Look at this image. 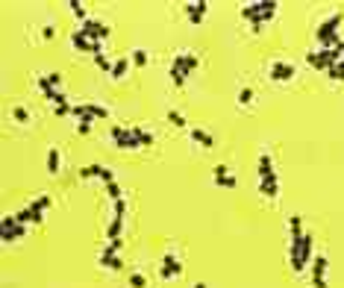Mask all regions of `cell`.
<instances>
[{"instance_id": "cell-4", "label": "cell", "mask_w": 344, "mask_h": 288, "mask_svg": "<svg viewBox=\"0 0 344 288\" xmlns=\"http://www.w3.org/2000/svg\"><path fill=\"white\" fill-rule=\"evenodd\" d=\"M294 74H297V65L291 62H277L271 65V71H268V80H274V83H288V80H294Z\"/></svg>"}, {"instance_id": "cell-18", "label": "cell", "mask_w": 344, "mask_h": 288, "mask_svg": "<svg viewBox=\"0 0 344 288\" xmlns=\"http://www.w3.org/2000/svg\"><path fill=\"white\" fill-rule=\"evenodd\" d=\"M71 44H74L80 53H92V44H94V41H89V38H86L80 30H74V32H71Z\"/></svg>"}, {"instance_id": "cell-42", "label": "cell", "mask_w": 344, "mask_h": 288, "mask_svg": "<svg viewBox=\"0 0 344 288\" xmlns=\"http://www.w3.org/2000/svg\"><path fill=\"white\" fill-rule=\"evenodd\" d=\"M53 35H56V27H53V24H47V27H41V38H44V41H50Z\"/></svg>"}, {"instance_id": "cell-23", "label": "cell", "mask_w": 344, "mask_h": 288, "mask_svg": "<svg viewBox=\"0 0 344 288\" xmlns=\"http://www.w3.org/2000/svg\"><path fill=\"white\" fill-rule=\"evenodd\" d=\"M68 9H71V12H74V15H77V18H80L83 24H86V21L92 18V15H89V9H86V6H83L80 0H71V3H68Z\"/></svg>"}, {"instance_id": "cell-38", "label": "cell", "mask_w": 344, "mask_h": 288, "mask_svg": "<svg viewBox=\"0 0 344 288\" xmlns=\"http://www.w3.org/2000/svg\"><path fill=\"white\" fill-rule=\"evenodd\" d=\"M177 262H180V259H177V253H174V250L162 253V265H165V268H171V265H177Z\"/></svg>"}, {"instance_id": "cell-16", "label": "cell", "mask_w": 344, "mask_h": 288, "mask_svg": "<svg viewBox=\"0 0 344 288\" xmlns=\"http://www.w3.org/2000/svg\"><path fill=\"white\" fill-rule=\"evenodd\" d=\"M115 150H141V141H138V138H132V135H129V129H126V135L115 138Z\"/></svg>"}, {"instance_id": "cell-27", "label": "cell", "mask_w": 344, "mask_h": 288, "mask_svg": "<svg viewBox=\"0 0 344 288\" xmlns=\"http://www.w3.org/2000/svg\"><path fill=\"white\" fill-rule=\"evenodd\" d=\"M94 65H97V68H100L103 74H112V68H115V62H112V59H109L106 53H100V56H94Z\"/></svg>"}, {"instance_id": "cell-6", "label": "cell", "mask_w": 344, "mask_h": 288, "mask_svg": "<svg viewBox=\"0 0 344 288\" xmlns=\"http://www.w3.org/2000/svg\"><path fill=\"white\" fill-rule=\"evenodd\" d=\"M186 15H188V21H191L194 27H200V24H203V18L209 15V3H206V0H194V3H186Z\"/></svg>"}, {"instance_id": "cell-37", "label": "cell", "mask_w": 344, "mask_h": 288, "mask_svg": "<svg viewBox=\"0 0 344 288\" xmlns=\"http://www.w3.org/2000/svg\"><path fill=\"white\" fill-rule=\"evenodd\" d=\"M250 100H253V89H241L238 92V103L241 106H250Z\"/></svg>"}, {"instance_id": "cell-25", "label": "cell", "mask_w": 344, "mask_h": 288, "mask_svg": "<svg viewBox=\"0 0 344 288\" xmlns=\"http://www.w3.org/2000/svg\"><path fill=\"white\" fill-rule=\"evenodd\" d=\"M288 229H291V238H300V235H303V218H300V215H291V218H288Z\"/></svg>"}, {"instance_id": "cell-2", "label": "cell", "mask_w": 344, "mask_h": 288, "mask_svg": "<svg viewBox=\"0 0 344 288\" xmlns=\"http://www.w3.org/2000/svg\"><path fill=\"white\" fill-rule=\"evenodd\" d=\"M80 32H83V35H86L89 41H106L112 30H109V27H106L103 21H97V18H89V21H86V24L80 27Z\"/></svg>"}, {"instance_id": "cell-35", "label": "cell", "mask_w": 344, "mask_h": 288, "mask_svg": "<svg viewBox=\"0 0 344 288\" xmlns=\"http://www.w3.org/2000/svg\"><path fill=\"white\" fill-rule=\"evenodd\" d=\"M197 65H200V56L186 53V74H188V77H191V71H197Z\"/></svg>"}, {"instance_id": "cell-26", "label": "cell", "mask_w": 344, "mask_h": 288, "mask_svg": "<svg viewBox=\"0 0 344 288\" xmlns=\"http://www.w3.org/2000/svg\"><path fill=\"white\" fill-rule=\"evenodd\" d=\"M15 221H18V224H32V206L30 203H27V206H21V209H18V212H15Z\"/></svg>"}, {"instance_id": "cell-14", "label": "cell", "mask_w": 344, "mask_h": 288, "mask_svg": "<svg viewBox=\"0 0 344 288\" xmlns=\"http://www.w3.org/2000/svg\"><path fill=\"white\" fill-rule=\"evenodd\" d=\"M121 247H124V241H121V238H115V241H109V244H106V247L100 250V265H106L109 259H115V256H118V253H121Z\"/></svg>"}, {"instance_id": "cell-12", "label": "cell", "mask_w": 344, "mask_h": 288, "mask_svg": "<svg viewBox=\"0 0 344 288\" xmlns=\"http://www.w3.org/2000/svg\"><path fill=\"white\" fill-rule=\"evenodd\" d=\"M312 247H315V241H312V232H303V244H300V262L309 268L312 265Z\"/></svg>"}, {"instance_id": "cell-15", "label": "cell", "mask_w": 344, "mask_h": 288, "mask_svg": "<svg viewBox=\"0 0 344 288\" xmlns=\"http://www.w3.org/2000/svg\"><path fill=\"white\" fill-rule=\"evenodd\" d=\"M129 135H132V138H138V141H141V147H153V144H156V135H153V132H147V129H141V127H129Z\"/></svg>"}, {"instance_id": "cell-19", "label": "cell", "mask_w": 344, "mask_h": 288, "mask_svg": "<svg viewBox=\"0 0 344 288\" xmlns=\"http://www.w3.org/2000/svg\"><path fill=\"white\" fill-rule=\"evenodd\" d=\"M83 112H86L89 118H94V121H97V118H100V121H103V118H109V109H106V106H100V103H83Z\"/></svg>"}, {"instance_id": "cell-9", "label": "cell", "mask_w": 344, "mask_h": 288, "mask_svg": "<svg viewBox=\"0 0 344 288\" xmlns=\"http://www.w3.org/2000/svg\"><path fill=\"white\" fill-rule=\"evenodd\" d=\"M271 174H277V171H274V156H271V153H259V159H256V177H259V180H268Z\"/></svg>"}, {"instance_id": "cell-28", "label": "cell", "mask_w": 344, "mask_h": 288, "mask_svg": "<svg viewBox=\"0 0 344 288\" xmlns=\"http://www.w3.org/2000/svg\"><path fill=\"white\" fill-rule=\"evenodd\" d=\"M12 118H15L18 124H30V112H27V106H15V109H12Z\"/></svg>"}, {"instance_id": "cell-3", "label": "cell", "mask_w": 344, "mask_h": 288, "mask_svg": "<svg viewBox=\"0 0 344 288\" xmlns=\"http://www.w3.org/2000/svg\"><path fill=\"white\" fill-rule=\"evenodd\" d=\"M35 89L44 95V100L47 103H56V106H62V103H68V97H65V92H59V89H53L50 83H47V77H35Z\"/></svg>"}, {"instance_id": "cell-34", "label": "cell", "mask_w": 344, "mask_h": 288, "mask_svg": "<svg viewBox=\"0 0 344 288\" xmlns=\"http://www.w3.org/2000/svg\"><path fill=\"white\" fill-rule=\"evenodd\" d=\"M168 121H171L174 127H183V129L188 127V124H186V118H183V115H180L177 109H171V112H168Z\"/></svg>"}, {"instance_id": "cell-1", "label": "cell", "mask_w": 344, "mask_h": 288, "mask_svg": "<svg viewBox=\"0 0 344 288\" xmlns=\"http://www.w3.org/2000/svg\"><path fill=\"white\" fill-rule=\"evenodd\" d=\"M344 15L342 12H336V15H330L324 24H318V30H315V38H318V44H321V50H333V47H339L342 44V38H339V27H342Z\"/></svg>"}, {"instance_id": "cell-41", "label": "cell", "mask_w": 344, "mask_h": 288, "mask_svg": "<svg viewBox=\"0 0 344 288\" xmlns=\"http://www.w3.org/2000/svg\"><path fill=\"white\" fill-rule=\"evenodd\" d=\"M44 77H47V83H50L53 89H59V83H62V74H59V71H53V74H44Z\"/></svg>"}, {"instance_id": "cell-45", "label": "cell", "mask_w": 344, "mask_h": 288, "mask_svg": "<svg viewBox=\"0 0 344 288\" xmlns=\"http://www.w3.org/2000/svg\"><path fill=\"white\" fill-rule=\"evenodd\" d=\"M32 224H35V226L44 224V212H41V209H32Z\"/></svg>"}, {"instance_id": "cell-33", "label": "cell", "mask_w": 344, "mask_h": 288, "mask_svg": "<svg viewBox=\"0 0 344 288\" xmlns=\"http://www.w3.org/2000/svg\"><path fill=\"white\" fill-rule=\"evenodd\" d=\"M129 288H147V277L144 274H129Z\"/></svg>"}, {"instance_id": "cell-13", "label": "cell", "mask_w": 344, "mask_h": 288, "mask_svg": "<svg viewBox=\"0 0 344 288\" xmlns=\"http://www.w3.org/2000/svg\"><path fill=\"white\" fill-rule=\"evenodd\" d=\"M121 232H124V215H112V221L106 226V238L115 241V238H121Z\"/></svg>"}, {"instance_id": "cell-46", "label": "cell", "mask_w": 344, "mask_h": 288, "mask_svg": "<svg viewBox=\"0 0 344 288\" xmlns=\"http://www.w3.org/2000/svg\"><path fill=\"white\" fill-rule=\"evenodd\" d=\"M194 288H209L206 283H194Z\"/></svg>"}, {"instance_id": "cell-29", "label": "cell", "mask_w": 344, "mask_h": 288, "mask_svg": "<svg viewBox=\"0 0 344 288\" xmlns=\"http://www.w3.org/2000/svg\"><path fill=\"white\" fill-rule=\"evenodd\" d=\"M186 80H188V74H183L180 68H171V83H174L177 89H183V86H186Z\"/></svg>"}, {"instance_id": "cell-31", "label": "cell", "mask_w": 344, "mask_h": 288, "mask_svg": "<svg viewBox=\"0 0 344 288\" xmlns=\"http://www.w3.org/2000/svg\"><path fill=\"white\" fill-rule=\"evenodd\" d=\"M327 80H333V83H344V71L339 68V65L327 68Z\"/></svg>"}, {"instance_id": "cell-11", "label": "cell", "mask_w": 344, "mask_h": 288, "mask_svg": "<svg viewBox=\"0 0 344 288\" xmlns=\"http://www.w3.org/2000/svg\"><path fill=\"white\" fill-rule=\"evenodd\" d=\"M27 235V226L24 224H15L12 229H0V241L3 244H12V241H18V238H24Z\"/></svg>"}, {"instance_id": "cell-32", "label": "cell", "mask_w": 344, "mask_h": 288, "mask_svg": "<svg viewBox=\"0 0 344 288\" xmlns=\"http://www.w3.org/2000/svg\"><path fill=\"white\" fill-rule=\"evenodd\" d=\"M106 194H109V197H112V203H115V200H121V197H124V192H121V186H118V183H106Z\"/></svg>"}, {"instance_id": "cell-22", "label": "cell", "mask_w": 344, "mask_h": 288, "mask_svg": "<svg viewBox=\"0 0 344 288\" xmlns=\"http://www.w3.org/2000/svg\"><path fill=\"white\" fill-rule=\"evenodd\" d=\"M129 62L135 65V68H144V65L150 62V53H147V50H141V47H135V50L129 53Z\"/></svg>"}, {"instance_id": "cell-39", "label": "cell", "mask_w": 344, "mask_h": 288, "mask_svg": "<svg viewBox=\"0 0 344 288\" xmlns=\"http://www.w3.org/2000/svg\"><path fill=\"white\" fill-rule=\"evenodd\" d=\"M103 268H106V271H121V268H124V262H121V256H115V259H109Z\"/></svg>"}, {"instance_id": "cell-44", "label": "cell", "mask_w": 344, "mask_h": 288, "mask_svg": "<svg viewBox=\"0 0 344 288\" xmlns=\"http://www.w3.org/2000/svg\"><path fill=\"white\" fill-rule=\"evenodd\" d=\"M112 206H115V215H126V200H124V197H121V200H115Z\"/></svg>"}, {"instance_id": "cell-10", "label": "cell", "mask_w": 344, "mask_h": 288, "mask_svg": "<svg viewBox=\"0 0 344 288\" xmlns=\"http://www.w3.org/2000/svg\"><path fill=\"white\" fill-rule=\"evenodd\" d=\"M306 62L312 65L315 71H324V74H327V68H333L324 50H312V53H306Z\"/></svg>"}, {"instance_id": "cell-5", "label": "cell", "mask_w": 344, "mask_h": 288, "mask_svg": "<svg viewBox=\"0 0 344 288\" xmlns=\"http://www.w3.org/2000/svg\"><path fill=\"white\" fill-rule=\"evenodd\" d=\"M309 268H312V286L315 288H327V268H330V259L315 256Z\"/></svg>"}, {"instance_id": "cell-7", "label": "cell", "mask_w": 344, "mask_h": 288, "mask_svg": "<svg viewBox=\"0 0 344 288\" xmlns=\"http://www.w3.org/2000/svg\"><path fill=\"white\" fill-rule=\"evenodd\" d=\"M259 194L268 197V200H277L280 197V174H271L268 180H259Z\"/></svg>"}, {"instance_id": "cell-40", "label": "cell", "mask_w": 344, "mask_h": 288, "mask_svg": "<svg viewBox=\"0 0 344 288\" xmlns=\"http://www.w3.org/2000/svg\"><path fill=\"white\" fill-rule=\"evenodd\" d=\"M227 174H229L227 165H215V168H212V180H221V177H227Z\"/></svg>"}, {"instance_id": "cell-43", "label": "cell", "mask_w": 344, "mask_h": 288, "mask_svg": "<svg viewBox=\"0 0 344 288\" xmlns=\"http://www.w3.org/2000/svg\"><path fill=\"white\" fill-rule=\"evenodd\" d=\"M71 109H74L71 103H62V106H53V112H56L59 118H65V115H71Z\"/></svg>"}, {"instance_id": "cell-17", "label": "cell", "mask_w": 344, "mask_h": 288, "mask_svg": "<svg viewBox=\"0 0 344 288\" xmlns=\"http://www.w3.org/2000/svg\"><path fill=\"white\" fill-rule=\"evenodd\" d=\"M59 168H62V153H59V147H50L47 150V174H59Z\"/></svg>"}, {"instance_id": "cell-36", "label": "cell", "mask_w": 344, "mask_h": 288, "mask_svg": "<svg viewBox=\"0 0 344 288\" xmlns=\"http://www.w3.org/2000/svg\"><path fill=\"white\" fill-rule=\"evenodd\" d=\"M215 183H218L221 189H235V186H238V180H235V177H229V174H227V177H221V180H215Z\"/></svg>"}, {"instance_id": "cell-8", "label": "cell", "mask_w": 344, "mask_h": 288, "mask_svg": "<svg viewBox=\"0 0 344 288\" xmlns=\"http://www.w3.org/2000/svg\"><path fill=\"white\" fill-rule=\"evenodd\" d=\"M188 135H191V141L200 144L203 150H212V147H215V138H212L203 127H188Z\"/></svg>"}, {"instance_id": "cell-24", "label": "cell", "mask_w": 344, "mask_h": 288, "mask_svg": "<svg viewBox=\"0 0 344 288\" xmlns=\"http://www.w3.org/2000/svg\"><path fill=\"white\" fill-rule=\"evenodd\" d=\"M30 206H32V209H41V212H47V209L53 206V197H50V194H38L35 200H30Z\"/></svg>"}, {"instance_id": "cell-30", "label": "cell", "mask_w": 344, "mask_h": 288, "mask_svg": "<svg viewBox=\"0 0 344 288\" xmlns=\"http://www.w3.org/2000/svg\"><path fill=\"white\" fill-rule=\"evenodd\" d=\"M92 127H94V118H89V115L77 121V132H80V135H89V132H92Z\"/></svg>"}, {"instance_id": "cell-21", "label": "cell", "mask_w": 344, "mask_h": 288, "mask_svg": "<svg viewBox=\"0 0 344 288\" xmlns=\"http://www.w3.org/2000/svg\"><path fill=\"white\" fill-rule=\"evenodd\" d=\"M100 174H103V165H83V168L77 171V177H80V180H92V177L100 180Z\"/></svg>"}, {"instance_id": "cell-20", "label": "cell", "mask_w": 344, "mask_h": 288, "mask_svg": "<svg viewBox=\"0 0 344 288\" xmlns=\"http://www.w3.org/2000/svg\"><path fill=\"white\" fill-rule=\"evenodd\" d=\"M129 56H118V59H115V68H112V74H109V77H112V80H124L126 77V71H129Z\"/></svg>"}]
</instances>
